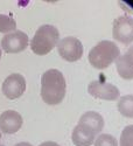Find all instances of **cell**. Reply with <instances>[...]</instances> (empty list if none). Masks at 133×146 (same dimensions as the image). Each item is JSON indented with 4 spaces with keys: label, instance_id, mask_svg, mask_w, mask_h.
I'll return each instance as SVG.
<instances>
[{
    "label": "cell",
    "instance_id": "6da1fadb",
    "mask_svg": "<svg viewBox=\"0 0 133 146\" xmlns=\"http://www.w3.org/2000/svg\"><path fill=\"white\" fill-rule=\"evenodd\" d=\"M67 84L63 74L57 69L47 70L41 77V97L49 105L60 104L66 96Z\"/></svg>",
    "mask_w": 133,
    "mask_h": 146
},
{
    "label": "cell",
    "instance_id": "7a4b0ae2",
    "mask_svg": "<svg viewBox=\"0 0 133 146\" xmlns=\"http://www.w3.org/2000/svg\"><path fill=\"white\" fill-rule=\"evenodd\" d=\"M120 56V49L113 41L103 40L90 50L88 58L90 64L96 69H105Z\"/></svg>",
    "mask_w": 133,
    "mask_h": 146
},
{
    "label": "cell",
    "instance_id": "3957f363",
    "mask_svg": "<svg viewBox=\"0 0 133 146\" xmlns=\"http://www.w3.org/2000/svg\"><path fill=\"white\" fill-rule=\"evenodd\" d=\"M60 41V33L55 26L43 25L35 32L33 40L30 41V48L36 55H47L57 46Z\"/></svg>",
    "mask_w": 133,
    "mask_h": 146
},
{
    "label": "cell",
    "instance_id": "277c9868",
    "mask_svg": "<svg viewBox=\"0 0 133 146\" xmlns=\"http://www.w3.org/2000/svg\"><path fill=\"white\" fill-rule=\"evenodd\" d=\"M56 47L58 55L68 62H76L83 56V44L74 36H67L60 40Z\"/></svg>",
    "mask_w": 133,
    "mask_h": 146
},
{
    "label": "cell",
    "instance_id": "5b68a950",
    "mask_svg": "<svg viewBox=\"0 0 133 146\" xmlns=\"http://www.w3.org/2000/svg\"><path fill=\"white\" fill-rule=\"evenodd\" d=\"M113 39L123 44L133 42V18L122 15L113 21L112 26Z\"/></svg>",
    "mask_w": 133,
    "mask_h": 146
},
{
    "label": "cell",
    "instance_id": "8992f818",
    "mask_svg": "<svg viewBox=\"0 0 133 146\" xmlns=\"http://www.w3.org/2000/svg\"><path fill=\"white\" fill-rule=\"evenodd\" d=\"M88 91L95 98L104 101H117L120 97L119 89L113 84L104 81H92L88 87Z\"/></svg>",
    "mask_w": 133,
    "mask_h": 146
},
{
    "label": "cell",
    "instance_id": "52a82bcc",
    "mask_svg": "<svg viewBox=\"0 0 133 146\" xmlns=\"http://www.w3.org/2000/svg\"><path fill=\"white\" fill-rule=\"evenodd\" d=\"M28 35L21 31H15L9 34H6L1 39V48L5 53L15 54L23 52L28 46Z\"/></svg>",
    "mask_w": 133,
    "mask_h": 146
},
{
    "label": "cell",
    "instance_id": "ba28073f",
    "mask_svg": "<svg viewBox=\"0 0 133 146\" xmlns=\"http://www.w3.org/2000/svg\"><path fill=\"white\" fill-rule=\"evenodd\" d=\"M1 90L8 100H17L26 91V80L21 74H11L3 82Z\"/></svg>",
    "mask_w": 133,
    "mask_h": 146
},
{
    "label": "cell",
    "instance_id": "9c48e42d",
    "mask_svg": "<svg viewBox=\"0 0 133 146\" xmlns=\"http://www.w3.org/2000/svg\"><path fill=\"white\" fill-rule=\"evenodd\" d=\"M23 124V119L18 111L6 110L0 115V130L6 135L18 132Z\"/></svg>",
    "mask_w": 133,
    "mask_h": 146
},
{
    "label": "cell",
    "instance_id": "30bf717a",
    "mask_svg": "<svg viewBox=\"0 0 133 146\" xmlns=\"http://www.w3.org/2000/svg\"><path fill=\"white\" fill-rule=\"evenodd\" d=\"M75 146H91L96 140V133L84 125H76L71 135Z\"/></svg>",
    "mask_w": 133,
    "mask_h": 146
},
{
    "label": "cell",
    "instance_id": "8fae6325",
    "mask_svg": "<svg viewBox=\"0 0 133 146\" xmlns=\"http://www.w3.org/2000/svg\"><path fill=\"white\" fill-rule=\"evenodd\" d=\"M78 124L89 127L91 131H93L97 135L104 127V118L102 117L101 113L96 111H88L82 115Z\"/></svg>",
    "mask_w": 133,
    "mask_h": 146
},
{
    "label": "cell",
    "instance_id": "7c38bea8",
    "mask_svg": "<svg viewBox=\"0 0 133 146\" xmlns=\"http://www.w3.org/2000/svg\"><path fill=\"white\" fill-rule=\"evenodd\" d=\"M116 68L119 76L124 80H133V57L125 53L116 60Z\"/></svg>",
    "mask_w": 133,
    "mask_h": 146
},
{
    "label": "cell",
    "instance_id": "4fadbf2b",
    "mask_svg": "<svg viewBox=\"0 0 133 146\" xmlns=\"http://www.w3.org/2000/svg\"><path fill=\"white\" fill-rule=\"evenodd\" d=\"M118 111L127 118H133V95L122 96L118 101Z\"/></svg>",
    "mask_w": 133,
    "mask_h": 146
},
{
    "label": "cell",
    "instance_id": "5bb4252c",
    "mask_svg": "<svg viewBox=\"0 0 133 146\" xmlns=\"http://www.w3.org/2000/svg\"><path fill=\"white\" fill-rule=\"evenodd\" d=\"M17 29V21L11 15L0 14V33L9 34L12 32H15Z\"/></svg>",
    "mask_w": 133,
    "mask_h": 146
},
{
    "label": "cell",
    "instance_id": "9a60e30c",
    "mask_svg": "<svg viewBox=\"0 0 133 146\" xmlns=\"http://www.w3.org/2000/svg\"><path fill=\"white\" fill-rule=\"evenodd\" d=\"M93 145L95 146H118V141L112 135L103 133V135H99L96 138Z\"/></svg>",
    "mask_w": 133,
    "mask_h": 146
},
{
    "label": "cell",
    "instance_id": "2e32d148",
    "mask_svg": "<svg viewBox=\"0 0 133 146\" xmlns=\"http://www.w3.org/2000/svg\"><path fill=\"white\" fill-rule=\"evenodd\" d=\"M119 145L120 146H133V125L126 126L122 135H120L119 139Z\"/></svg>",
    "mask_w": 133,
    "mask_h": 146
},
{
    "label": "cell",
    "instance_id": "e0dca14e",
    "mask_svg": "<svg viewBox=\"0 0 133 146\" xmlns=\"http://www.w3.org/2000/svg\"><path fill=\"white\" fill-rule=\"evenodd\" d=\"M39 146H60V145L57 143H55V141H44V143L40 144Z\"/></svg>",
    "mask_w": 133,
    "mask_h": 146
},
{
    "label": "cell",
    "instance_id": "ac0fdd59",
    "mask_svg": "<svg viewBox=\"0 0 133 146\" xmlns=\"http://www.w3.org/2000/svg\"><path fill=\"white\" fill-rule=\"evenodd\" d=\"M14 146H33L30 143H27V141H22V143H18L17 145Z\"/></svg>",
    "mask_w": 133,
    "mask_h": 146
},
{
    "label": "cell",
    "instance_id": "d6986e66",
    "mask_svg": "<svg viewBox=\"0 0 133 146\" xmlns=\"http://www.w3.org/2000/svg\"><path fill=\"white\" fill-rule=\"evenodd\" d=\"M126 53H127V54H128V55H131V56H132V57H133V46H132V47H130V48H128V49H127V52H126Z\"/></svg>",
    "mask_w": 133,
    "mask_h": 146
},
{
    "label": "cell",
    "instance_id": "ffe728a7",
    "mask_svg": "<svg viewBox=\"0 0 133 146\" xmlns=\"http://www.w3.org/2000/svg\"><path fill=\"white\" fill-rule=\"evenodd\" d=\"M0 58H1V48H0Z\"/></svg>",
    "mask_w": 133,
    "mask_h": 146
},
{
    "label": "cell",
    "instance_id": "44dd1931",
    "mask_svg": "<svg viewBox=\"0 0 133 146\" xmlns=\"http://www.w3.org/2000/svg\"><path fill=\"white\" fill-rule=\"evenodd\" d=\"M0 139H1V132H0Z\"/></svg>",
    "mask_w": 133,
    "mask_h": 146
},
{
    "label": "cell",
    "instance_id": "7402d4cb",
    "mask_svg": "<svg viewBox=\"0 0 133 146\" xmlns=\"http://www.w3.org/2000/svg\"><path fill=\"white\" fill-rule=\"evenodd\" d=\"M0 146H5V145H0Z\"/></svg>",
    "mask_w": 133,
    "mask_h": 146
}]
</instances>
